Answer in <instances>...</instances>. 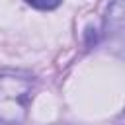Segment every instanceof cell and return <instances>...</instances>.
Segmentation results:
<instances>
[{
	"mask_svg": "<svg viewBox=\"0 0 125 125\" xmlns=\"http://www.w3.org/2000/svg\"><path fill=\"white\" fill-rule=\"evenodd\" d=\"M35 92L33 74L20 68L0 66V123L20 125L27 117V109Z\"/></svg>",
	"mask_w": 125,
	"mask_h": 125,
	"instance_id": "obj_1",
	"label": "cell"
},
{
	"mask_svg": "<svg viewBox=\"0 0 125 125\" xmlns=\"http://www.w3.org/2000/svg\"><path fill=\"white\" fill-rule=\"evenodd\" d=\"M104 37L115 51L125 53V0H113L104 21Z\"/></svg>",
	"mask_w": 125,
	"mask_h": 125,
	"instance_id": "obj_2",
	"label": "cell"
},
{
	"mask_svg": "<svg viewBox=\"0 0 125 125\" xmlns=\"http://www.w3.org/2000/svg\"><path fill=\"white\" fill-rule=\"evenodd\" d=\"M25 2L37 10H55L61 4V0H25Z\"/></svg>",
	"mask_w": 125,
	"mask_h": 125,
	"instance_id": "obj_3",
	"label": "cell"
},
{
	"mask_svg": "<svg viewBox=\"0 0 125 125\" xmlns=\"http://www.w3.org/2000/svg\"><path fill=\"white\" fill-rule=\"evenodd\" d=\"M121 123H125V113H123V117H121Z\"/></svg>",
	"mask_w": 125,
	"mask_h": 125,
	"instance_id": "obj_4",
	"label": "cell"
}]
</instances>
